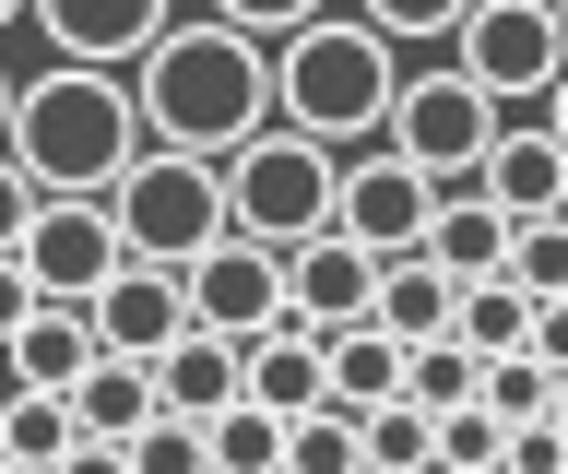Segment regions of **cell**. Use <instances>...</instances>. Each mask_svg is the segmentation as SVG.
<instances>
[{"mask_svg": "<svg viewBox=\"0 0 568 474\" xmlns=\"http://www.w3.org/2000/svg\"><path fill=\"white\" fill-rule=\"evenodd\" d=\"M557 214H568V190H557Z\"/></svg>", "mask_w": 568, "mask_h": 474, "instance_id": "43", "label": "cell"}, {"mask_svg": "<svg viewBox=\"0 0 568 474\" xmlns=\"http://www.w3.org/2000/svg\"><path fill=\"white\" fill-rule=\"evenodd\" d=\"M284 451V415H261V403H225V415H202V474H273Z\"/></svg>", "mask_w": 568, "mask_h": 474, "instance_id": "25", "label": "cell"}, {"mask_svg": "<svg viewBox=\"0 0 568 474\" xmlns=\"http://www.w3.org/2000/svg\"><path fill=\"white\" fill-rule=\"evenodd\" d=\"M545 427H557V438H568V380H557V392H545Z\"/></svg>", "mask_w": 568, "mask_h": 474, "instance_id": "39", "label": "cell"}, {"mask_svg": "<svg viewBox=\"0 0 568 474\" xmlns=\"http://www.w3.org/2000/svg\"><path fill=\"white\" fill-rule=\"evenodd\" d=\"M545 392H557V367H532V356H486V367H474V403H486L497 427H532Z\"/></svg>", "mask_w": 568, "mask_h": 474, "instance_id": "29", "label": "cell"}, {"mask_svg": "<svg viewBox=\"0 0 568 474\" xmlns=\"http://www.w3.org/2000/svg\"><path fill=\"white\" fill-rule=\"evenodd\" d=\"M119 83H131L142 143H166V154H225V143H248V131L273 119V48L225 37L202 12H166L154 48H142Z\"/></svg>", "mask_w": 568, "mask_h": 474, "instance_id": "1", "label": "cell"}, {"mask_svg": "<svg viewBox=\"0 0 568 474\" xmlns=\"http://www.w3.org/2000/svg\"><path fill=\"white\" fill-rule=\"evenodd\" d=\"M60 451H71V403L60 392H12L0 403V463L12 474H48Z\"/></svg>", "mask_w": 568, "mask_h": 474, "instance_id": "26", "label": "cell"}, {"mask_svg": "<svg viewBox=\"0 0 568 474\" xmlns=\"http://www.w3.org/2000/svg\"><path fill=\"white\" fill-rule=\"evenodd\" d=\"M24 12H36V37L60 48L71 72H131L178 0H24Z\"/></svg>", "mask_w": 568, "mask_h": 474, "instance_id": "13", "label": "cell"}, {"mask_svg": "<svg viewBox=\"0 0 568 474\" xmlns=\"http://www.w3.org/2000/svg\"><path fill=\"white\" fill-rule=\"evenodd\" d=\"M24 214H36V190L12 179V154H0V261H12V238H24Z\"/></svg>", "mask_w": 568, "mask_h": 474, "instance_id": "35", "label": "cell"}, {"mask_svg": "<svg viewBox=\"0 0 568 474\" xmlns=\"http://www.w3.org/2000/svg\"><path fill=\"white\" fill-rule=\"evenodd\" d=\"M83 332H95V356H166L178 332H190V296H178V273H154V261H119L95 296H83Z\"/></svg>", "mask_w": 568, "mask_h": 474, "instance_id": "11", "label": "cell"}, {"mask_svg": "<svg viewBox=\"0 0 568 474\" xmlns=\"http://www.w3.org/2000/svg\"><path fill=\"white\" fill-rule=\"evenodd\" d=\"M12 273H24L36 296L83 309V296L119 273V225H106V202H36L24 238H12Z\"/></svg>", "mask_w": 568, "mask_h": 474, "instance_id": "9", "label": "cell"}, {"mask_svg": "<svg viewBox=\"0 0 568 474\" xmlns=\"http://www.w3.org/2000/svg\"><path fill=\"white\" fill-rule=\"evenodd\" d=\"M450 72L486 95V108H509V95H545V83L568 72V37H557V0H474L450 37Z\"/></svg>", "mask_w": 568, "mask_h": 474, "instance_id": "7", "label": "cell"}, {"mask_svg": "<svg viewBox=\"0 0 568 474\" xmlns=\"http://www.w3.org/2000/svg\"><path fill=\"white\" fill-rule=\"evenodd\" d=\"M154 403L190 415V427L225 415V403H237V344H225V332H178L166 356H154Z\"/></svg>", "mask_w": 568, "mask_h": 474, "instance_id": "21", "label": "cell"}, {"mask_svg": "<svg viewBox=\"0 0 568 474\" xmlns=\"http://www.w3.org/2000/svg\"><path fill=\"white\" fill-rule=\"evenodd\" d=\"M0 154L36 202H106L119 167L142 154V119H131V83L119 72H71L48 60L36 83H12V119H0Z\"/></svg>", "mask_w": 568, "mask_h": 474, "instance_id": "2", "label": "cell"}, {"mask_svg": "<svg viewBox=\"0 0 568 474\" xmlns=\"http://www.w3.org/2000/svg\"><path fill=\"white\" fill-rule=\"evenodd\" d=\"M106 225H119V261H154V273H190V261L225 238V179H213V154H166L142 143L106 190Z\"/></svg>", "mask_w": 568, "mask_h": 474, "instance_id": "5", "label": "cell"}, {"mask_svg": "<svg viewBox=\"0 0 568 474\" xmlns=\"http://www.w3.org/2000/svg\"><path fill=\"white\" fill-rule=\"evenodd\" d=\"M48 474H131V463H119L106 438H71V451H60V463H48Z\"/></svg>", "mask_w": 568, "mask_h": 474, "instance_id": "36", "label": "cell"}, {"mask_svg": "<svg viewBox=\"0 0 568 474\" xmlns=\"http://www.w3.org/2000/svg\"><path fill=\"white\" fill-rule=\"evenodd\" d=\"M308 12H332V0H202V24H225V37H248V48H273V37H296Z\"/></svg>", "mask_w": 568, "mask_h": 474, "instance_id": "32", "label": "cell"}, {"mask_svg": "<svg viewBox=\"0 0 568 474\" xmlns=\"http://www.w3.org/2000/svg\"><path fill=\"white\" fill-rule=\"evenodd\" d=\"M462 12H474V0H355V24H367L379 48H438Z\"/></svg>", "mask_w": 568, "mask_h": 474, "instance_id": "30", "label": "cell"}, {"mask_svg": "<svg viewBox=\"0 0 568 474\" xmlns=\"http://www.w3.org/2000/svg\"><path fill=\"white\" fill-rule=\"evenodd\" d=\"M497 131H509V119H497L486 95H474V83H462L450 60H438V72H403V83H390L379 154H403V167H415L426 190H462V179H474V154H486Z\"/></svg>", "mask_w": 568, "mask_h": 474, "instance_id": "6", "label": "cell"}, {"mask_svg": "<svg viewBox=\"0 0 568 474\" xmlns=\"http://www.w3.org/2000/svg\"><path fill=\"white\" fill-rule=\"evenodd\" d=\"M0 356H12V380H24V392H71V380L95 367V332H83V309H60V296H36L24 321L0 332Z\"/></svg>", "mask_w": 568, "mask_h": 474, "instance_id": "15", "label": "cell"}, {"mask_svg": "<svg viewBox=\"0 0 568 474\" xmlns=\"http://www.w3.org/2000/svg\"><path fill=\"white\" fill-rule=\"evenodd\" d=\"M521 356H532V367H557V380H568V296H545V309H532V344H521Z\"/></svg>", "mask_w": 568, "mask_h": 474, "instance_id": "34", "label": "cell"}, {"mask_svg": "<svg viewBox=\"0 0 568 474\" xmlns=\"http://www.w3.org/2000/svg\"><path fill=\"white\" fill-rule=\"evenodd\" d=\"M415 250L438 261L450 285H486V273H497V250H509V214H497L486 190H438V202H426V238H415Z\"/></svg>", "mask_w": 568, "mask_h": 474, "instance_id": "16", "label": "cell"}, {"mask_svg": "<svg viewBox=\"0 0 568 474\" xmlns=\"http://www.w3.org/2000/svg\"><path fill=\"white\" fill-rule=\"evenodd\" d=\"M557 37H568V0H557Z\"/></svg>", "mask_w": 568, "mask_h": 474, "instance_id": "42", "label": "cell"}, {"mask_svg": "<svg viewBox=\"0 0 568 474\" xmlns=\"http://www.w3.org/2000/svg\"><path fill=\"white\" fill-rule=\"evenodd\" d=\"M462 190H486V202H497L509 225H521V214H557V190H568V154L545 143V131H497V143L474 154V179H462Z\"/></svg>", "mask_w": 568, "mask_h": 474, "instance_id": "14", "label": "cell"}, {"mask_svg": "<svg viewBox=\"0 0 568 474\" xmlns=\"http://www.w3.org/2000/svg\"><path fill=\"white\" fill-rule=\"evenodd\" d=\"M0 119H12V72H0Z\"/></svg>", "mask_w": 568, "mask_h": 474, "instance_id": "41", "label": "cell"}, {"mask_svg": "<svg viewBox=\"0 0 568 474\" xmlns=\"http://www.w3.org/2000/svg\"><path fill=\"white\" fill-rule=\"evenodd\" d=\"M532 131H545V143H557V154H568V72H557V83H545V119H532Z\"/></svg>", "mask_w": 568, "mask_h": 474, "instance_id": "37", "label": "cell"}, {"mask_svg": "<svg viewBox=\"0 0 568 474\" xmlns=\"http://www.w3.org/2000/svg\"><path fill=\"white\" fill-rule=\"evenodd\" d=\"M497 285H521L532 309H545V296H568V214H521V225H509Z\"/></svg>", "mask_w": 568, "mask_h": 474, "instance_id": "24", "label": "cell"}, {"mask_svg": "<svg viewBox=\"0 0 568 474\" xmlns=\"http://www.w3.org/2000/svg\"><path fill=\"white\" fill-rule=\"evenodd\" d=\"M24 309H36V285H24V273H12V261H0V332L24 321Z\"/></svg>", "mask_w": 568, "mask_h": 474, "instance_id": "38", "label": "cell"}, {"mask_svg": "<svg viewBox=\"0 0 568 474\" xmlns=\"http://www.w3.org/2000/svg\"><path fill=\"white\" fill-rule=\"evenodd\" d=\"M390 392H403V344H390V332H367V321L320 332V403H332V415H367V403H390Z\"/></svg>", "mask_w": 568, "mask_h": 474, "instance_id": "19", "label": "cell"}, {"mask_svg": "<svg viewBox=\"0 0 568 474\" xmlns=\"http://www.w3.org/2000/svg\"><path fill=\"white\" fill-rule=\"evenodd\" d=\"M426 202H438V190H426L403 154H379V143L332 167V238H355L367 261H403V250H415V238H426Z\"/></svg>", "mask_w": 568, "mask_h": 474, "instance_id": "8", "label": "cell"}, {"mask_svg": "<svg viewBox=\"0 0 568 474\" xmlns=\"http://www.w3.org/2000/svg\"><path fill=\"white\" fill-rule=\"evenodd\" d=\"M273 273H284V321L296 332H344V321H367V285H379V261L355 250V238H296V250H273Z\"/></svg>", "mask_w": 568, "mask_h": 474, "instance_id": "12", "label": "cell"}, {"mask_svg": "<svg viewBox=\"0 0 568 474\" xmlns=\"http://www.w3.org/2000/svg\"><path fill=\"white\" fill-rule=\"evenodd\" d=\"M390 83H403V48H379L355 12H308L296 37H273V119H284V131H308L320 154L379 143Z\"/></svg>", "mask_w": 568, "mask_h": 474, "instance_id": "3", "label": "cell"}, {"mask_svg": "<svg viewBox=\"0 0 568 474\" xmlns=\"http://www.w3.org/2000/svg\"><path fill=\"white\" fill-rule=\"evenodd\" d=\"M390 403H415V415H462V403H474V356H462L450 332H438V344H403V392Z\"/></svg>", "mask_w": 568, "mask_h": 474, "instance_id": "27", "label": "cell"}, {"mask_svg": "<svg viewBox=\"0 0 568 474\" xmlns=\"http://www.w3.org/2000/svg\"><path fill=\"white\" fill-rule=\"evenodd\" d=\"M450 344H462L474 367H486V356H521V344H532V296L497 285V273H486V285H462V296H450Z\"/></svg>", "mask_w": 568, "mask_h": 474, "instance_id": "22", "label": "cell"}, {"mask_svg": "<svg viewBox=\"0 0 568 474\" xmlns=\"http://www.w3.org/2000/svg\"><path fill=\"white\" fill-rule=\"evenodd\" d=\"M497 438H509V427H497L486 403H462V415H438V463H450V474H497Z\"/></svg>", "mask_w": 568, "mask_h": 474, "instance_id": "33", "label": "cell"}, {"mask_svg": "<svg viewBox=\"0 0 568 474\" xmlns=\"http://www.w3.org/2000/svg\"><path fill=\"white\" fill-rule=\"evenodd\" d=\"M119 463L131 474H202V427H190V415H154V427L119 438Z\"/></svg>", "mask_w": 568, "mask_h": 474, "instance_id": "31", "label": "cell"}, {"mask_svg": "<svg viewBox=\"0 0 568 474\" xmlns=\"http://www.w3.org/2000/svg\"><path fill=\"white\" fill-rule=\"evenodd\" d=\"M273 474H367V463H355V415H332V403L284 415V451H273Z\"/></svg>", "mask_w": 568, "mask_h": 474, "instance_id": "28", "label": "cell"}, {"mask_svg": "<svg viewBox=\"0 0 568 474\" xmlns=\"http://www.w3.org/2000/svg\"><path fill=\"white\" fill-rule=\"evenodd\" d=\"M178 296H190V332H225V344H261V332L284 321V273H273V250H248V238H213V250L178 273Z\"/></svg>", "mask_w": 568, "mask_h": 474, "instance_id": "10", "label": "cell"}, {"mask_svg": "<svg viewBox=\"0 0 568 474\" xmlns=\"http://www.w3.org/2000/svg\"><path fill=\"white\" fill-rule=\"evenodd\" d=\"M355 463H367V474H426V463H438V415L367 403V415H355Z\"/></svg>", "mask_w": 568, "mask_h": 474, "instance_id": "23", "label": "cell"}, {"mask_svg": "<svg viewBox=\"0 0 568 474\" xmlns=\"http://www.w3.org/2000/svg\"><path fill=\"white\" fill-rule=\"evenodd\" d=\"M332 167H344V154H320L308 131L261 119L248 143L213 154V179H225V238H248V250H296V238H320V225H332Z\"/></svg>", "mask_w": 568, "mask_h": 474, "instance_id": "4", "label": "cell"}, {"mask_svg": "<svg viewBox=\"0 0 568 474\" xmlns=\"http://www.w3.org/2000/svg\"><path fill=\"white\" fill-rule=\"evenodd\" d=\"M450 273L426 250H403V261H379V285H367V332H390V344H438L450 332Z\"/></svg>", "mask_w": 568, "mask_h": 474, "instance_id": "18", "label": "cell"}, {"mask_svg": "<svg viewBox=\"0 0 568 474\" xmlns=\"http://www.w3.org/2000/svg\"><path fill=\"white\" fill-rule=\"evenodd\" d=\"M60 403H71V438H106V451H119L131 427H154V415H166V403H154V367H142V356H95Z\"/></svg>", "mask_w": 568, "mask_h": 474, "instance_id": "17", "label": "cell"}, {"mask_svg": "<svg viewBox=\"0 0 568 474\" xmlns=\"http://www.w3.org/2000/svg\"><path fill=\"white\" fill-rule=\"evenodd\" d=\"M0 474H12V463H0Z\"/></svg>", "mask_w": 568, "mask_h": 474, "instance_id": "44", "label": "cell"}, {"mask_svg": "<svg viewBox=\"0 0 568 474\" xmlns=\"http://www.w3.org/2000/svg\"><path fill=\"white\" fill-rule=\"evenodd\" d=\"M237 392L261 403V415H308V403H320V332L273 321L261 344H237Z\"/></svg>", "mask_w": 568, "mask_h": 474, "instance_id": "20", "label": "cell"}, {"mask_svg": "<svg viewBox=\"0 0 568 474\" xmlns=\"http://www.w3.org/2000/svg\"><path fill=\"white\" fill-rule=\"evenodd\" d=\"M0 24H24V0H0Z\"/></svg>", "mask_w": 568, "mask_h": 474, "instance_id": "40", "label": "cell"}]
</instances>
